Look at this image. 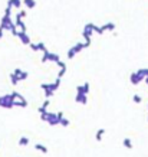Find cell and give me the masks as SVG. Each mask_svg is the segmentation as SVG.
<instances>
[{
  "instance_id": "cell-1",
  "label": "cell",
  "mask_w": 148,
  "mask_h": 157,
  "mask_svg": "<svg viewBox=\"0 0 148 157\" xmlns=\"http://www.w3.org/2000/svg\"><path fill=\"white\" fill-rule=\"evenodd\" d=\"M144 78H145V76H144L142 69H141V71H138L137 74H132V75H131V82H132V84H138V82L142 81Z\"/></svg>"
},
{
  "instance_id": "cell-2",
  "label": "cell",
  "mask_w": 148,
  "mask_h": 157,
  "mask_svg": "<svg viewBox=\"0 0 148 157\" xmlns=\"http://www.w3.org/2000/svg\"><path fill=\"white\" fill-rule=\"evenodd\" d=\"M46 120L49 121V124H50V125H55V124H58V122H59L61 117H59V114H58V115H55V114H49Z\"/></svg>"
},
{
  "instance_id": "cell-3",
  "label": "cell",
  "mask_w": 148,
  "mask_h": 157,
  "mask_svg": "<svg viewBox=\"0 0 148 157\" xmlns=\"http://www.w3.org/2000/svg\"><path fill=\"white\" fill-rule=\"evenodd\" d=\"M94 26H95L94 23H88V25L85 26V29H83V33H82V35H83V36H91V35L94 33Z\"/></svg>"
},
{
  "instance_id": "cell-4",
  "label": "cell",
  "mask_w": 148,
  "mask_h": 157,
  "mask_svg": "<svg viewBox=\"0 0 148 157\" xmlns=\"http://www.w3.org/2000/svg\"><path fill=\"white\" fill-rule=\"evenodd\" d=\"M17 36L20 38V41H22L25 45H29V43H30V39H29V36L26 35V32H22V33H19Z\"/></svg>"
},
{
  "instance_id": "cell-5",
  "label": "cell",
  "mask_w": 148,
  "mask_h": 157,
  "mask_svg": "<svg viewBox=\"0 0 148 157\" xmlns=\"http://www.w3.org/2000/svg\"><path fill=\"white\" fill-rule=\"evenodd\" d=\"M9 6H10V7L20 9V6H22V2H20V0H9Z\"/></svg>"
},
{
  "instance_id": "cell-6",
  "label": "cell",
  "mask_w": 148,
  "mask_h": 157,
  "mask_svg": "<svg viewBox=\"0 0 148 157\" xmlns=\"http://www.w3.org/2000/svg\"><path fill=\"white\" fill-rule=\"evenodd\" d=\"M23 5L28 7V9H33L36 6V2L35 0H23Z\"/></svg>"
},
{
  "instance_id": "cell-7",
  "label": "cell",
  "mask_w": 148,
  "mask_h": 157,
  "mask_svg": "<svg viewBox=\"0 0 148 157\" xmlns=\"http://www.w3.org/2000/svg\"><path fill=\"white\" fill-rule=\"evenodd\" d=\"M102 29H104V32H105V30H111V32H112V30L115 29V25H114L112 22H108V23H105V25L102 26Z\"/></svg>"
},
{
  "instance_id": "cell-8",
  "label": "cell",
  "mask_w": 148,
  "mask_h": 157,
  "mask_svg": "<svg viewBox=\"0 0 148 157\" xmlns=\"http://www.w3.org/2000/svg\"><path fill=\"white\" fill-rule=\"evenodd\" d=\"M76 101H79L81 104H85V102H86V94H78Z\"/></svg>"
},
{
  "instance_id": "cell-9",
  "label": "cell",
  "mask_w": 148,
  "mask_h": 157,
  "mask_svg": "<svg viewBox=\"0 0 148 157\" xmlns=\"http://www.w3.org/2000/svg\"><path fill=\"white\" fill-rule=\"evenodd\" d=\"M83 48H85V45H83V43H78V45H75V46H73L72 49L75 51V53H78V52H81V51H82Z\"/></svg>"
},
{
  "instance_id": "cell-10",
  "label": "cell",
  "mask_w": 148,
  "mask_h": 157,
  "mask_svg": "<svg viewBox=\"0 0 148 157\" xmlns=\"http://www.w3.org/2000/svg\"><path fill=\"white\" fill-rule=\"evenodd\" d=\"M36 148H38L39 151H43V153H46V151H48V148H46L45 145H42V144H38V145H36Z\"/></svg>"
},
{
  "instance_id": "cell-11",
  "label": "cell",
  "mask_w": 148,
  "mask_h": 157,
  "mask_svg": "<svg viewBox=\"0 0 148 157\" xmlns=\"http://www.w3.org/2000/svg\"><path fill=\"white\" fill-rule=\"evenodd\" d=\"M36 46H38V51H43V52H46V46H45L43 43H38Z\"/></svg>"
},
{
  "instance_id": "cell-12",
  "label": "cell",
  "mask_w": 148,
  "mask_h": 157,
  "mask_svg": "<svg viewBox=\"0 0 148 157\" xmlns=\"http://www.w3.org/2000/svg\"><path fill=\"white\" fill-rule=\"evenodd\" d=\"M75 55H76V53H75V51H73V49H69V52H68V58H69V59H72Z\"/></svg>"
},
{
  "instance_id": "cell-13",
  "label": "cell",
  "mask_w": 148,
  "mask_h": 157,
  "mask_svg": "<svg viewBox=\"0 0 148 157\" xmlns=\"http://www.w3.org/2000/svg\"><path fill=\"white\" fill-rule=\"evenodd\" d=\"M124 144L126 145V148H132V144H131V141H129L128 138H125V140H124Z\"/></svg>"
},
{
  "instance_id": "cell-14",
  "label": "cell",
  "mask_w": 148,
  "mask_h": 157,
  "mask_svg": "<svg viewBox=\"0 0 148 157\" xmlns=\"http://www.w3.org/2000/svg\"><path fill=\"white\" fill-rule=\"evenodd\" d=\"M102 134H104V130H99V131L96 133V140H98V141L102 138Z\"/></svg>"
},
{
  "instance_id": "cell-15",
  "label": "cell",
  "mask_w": 148,
  "mask_h": 157,
  "mask_svg": "<svg viewBox=\"0 0 148 157\" xmlns=\"http://www.w3.org/2000/svg\"><path fill=\"white\" fill-rule=\"evenodd\" d=\"M61 122H62V125H65V127L69 125V120H62V118H61Z\"/></svg>"
},
{
  "instance_id": "cell-16",
  "label": "cell",
  "mask_w": 148,
  "mask_h": 157,
  "mask_svg": "<svg viewBox=\"0 0 148 157\" xmlns=\"http://www.w3.org/2000/svg\"><path fill=\"white\" fill-rule=\"evenodd\" d=\"M17 16H20V18H25V16H26V12H25V10H20V12L17 13Z\"/></svg>"
},
{
  "instance_id": "cell-17",
  "label": "cell",
  "mask_w": 148,
  "mask_h": 157,
  "mask_svg": "<svg viewBox=\"0 0 148 157\" xmlns=\"http://www.w3.org/2000/svg\"><path fill=\"white\" fill-rule=\"evenodd\" d=\"M134 101L135 102H141V97L139 95H134Z\"/></svg>"
},
{
  "instance_id": "cell-18",
  "label": "cell",
  "mask_w": 148,
  "mask_h": 157,
  "mask_svg": "<svg viewBox=\"0 0 148 157\" xmlns=\"http://www.w3.org/2000/svg\"><path fill=\"white\" fill-rule=\"evenodd\" d=\"M2 30H3V28H0V38H2Z\"/></svg>"
}]
</instances>
